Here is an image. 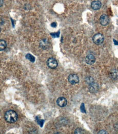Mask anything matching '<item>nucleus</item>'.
I'll use <instances>...</instances> for the list:
<instances>
[{
    "instance_id": "obj_11",
    "label": "nucleus",
    "mask_w": 118,
    "mask_h": 134,
    "mask_svg": "<svg viewBox=\"0 0 118 134\" xmlns=\"http://www.w3.org/2000/svg\"><path fill=\"white\" fill-rule=\"evenodd\" d=\"M109 77L112 79L115 80L118 79V70L114 69L112 70L109 73Z\"/></svg>"
},
{
    "instance_id": "obj_21",
    "label": "nucleus",
    "mask_w": 118,
    "mask_h": 134,
    "mask_svg": "<svg viewBox=\"0 0 118 134\" xmlns=\"http://www.w3.org/2000/svg\"><path fill=\"white\" fill-rule=\"evenodd\" d=\"M4 3V0H1V3H0V6L1 7H2Z\"/></svg>"
},
{
    "instance_id": "obj_14",
    "label": "nucleus",
    "mask_w": 118,
    "mask_h": 134,
    "mask_svg": "<svg viewBox=\"0 0 118 134\" xmlns=\"http://www.w3.org/2000/svg\"><path fill=\"white\" fill-rule=\"evenodd\" d=\"M35 119L38 125L40 126L42 128L45 122V120L43 119H39V117L38 116H36V117Z\"/></svg>"
},
{
    "instance_id": "obj_15",
    "label": "nucleus",
    "mask_w": 118,
    "mask_h": 134,
    "mask_svg": "<svg viewBox=\"0 0 118 134\" xmlns=\"http://www.w3.org/2000/svg\"><path fill=\"white\" fill-rule=\"evenodd\" d=\"M80 110L82 113L83 114H86V111L85 109V104L84 103H82L80 106Z\"/></svg>"
},
{
    "instance_id": "obj_1",
    "label": "nucleus",
    "mask_w": 118,
    "mask_h": 134,
    "mask_svg": "<svg viewBox=\"0 0 118 134\" xmlns=\"http://www.w3.org/2000/svg\"><path fill=\"white\" fill-rule=\"evenodd\" d=\"M5 118L8 123H13L17 121L18 115L14 110H9L6 112L5 114Z\"/></svg>"
},
{
    "instance_id": "obj_16",
    "label": "nucleus",
    "mask_w": 118,
    "mask_h": 134,
    "mask_svg": "<svg viewBox=\"0 0 118 134\" xmlns=\"http://www.w3.org/2000/svg\"><path fill=\"white\" fill-rule=\"evenodd\" d=\"M60 34V31H58V32H54V33H50V35H51L52 38H58L59 37Z\"/></svg>"
},
{
    "instance_id": "obj_10",
    "label": "nucleus",
    "mask_w": 118,
    "mask_h": 134,
    "mask_svg": "<svg viewBox=\"0 0 118 134\" xmlns=\"http://www.w3.org/2000/svg\"><path fill=\"white\" fill-rule=\"evenodd\" d=\"M91 7L94 10H98L101 8L102 3L100 1H94L91 4Z\"/></svg>"
},
{
    "instance_id": "obj_2",
    "label": "nucleus",
    "mask_w": 118,
    "mask_h": 134,
    "mask_svg": "<svg viewBox=\"0 0 118 134\" xmlns=\"http://www.w3.org/2000/svg\"><path fill=\"white\" fill-rule=\"evenodd\" d=\"M104 40V36L101 33H97L93 37V41L94 44L96 45H101L103 43Z\"/></svg>"
},
{
    "instance_id": "obj_8",
    "label": "nucleus",
    "mask_w": 118,
    "mask_h": 134,
    "mask_svg": "<svg viewBox=\"0 0 118 134\" xmlns=\"http://www.w3.org/2000/svg\"><path fill=\"white\" fill-rule=\"evenodd\" d=\"M96 58L94 55L92 54H89L86 56L85 62L86 64L89 65L94 64L96 62Z\"/></svg>"
},
{
    "instance_id": "obj_13",
    "label": "nucleus",
    "mask_w": 118,
    "mask_h": 134,
    "mask_svg": "<svg viewBox=\"0 0 118 134\" xmlns=\"http://www.w3.org/2000/svg\"><path fill=\"white\" fill-rule=\"evenodd\" d=\"M25 58H26V59L30 61L32 63H34L35 62V57L30 54H27L26 55Z\"/></svg>"
},
{
    "instance_id": "obj_7",
    "label": "nucleus",
    "mask_w": 118,
    "mask_h": 134,
    "mask_svg": "<svg viewBox=\"0 0 118 134\" xmlns=\"http://www.w3.org/2000/svg\"><path fill=\"white\" fill-rule=\"evenodd\" d=\"M39 46L43 50H47L50 47L49 41L46 39H42L40 42Z\"/></svg>"
},
{
    "instance_id": "obj_20",
    "label": "nucleus",
    "mask_w": 118,
    "mask_h": 134,
    "mask_svg": "<svg viewBox=\"0 0 118 134\" xmlns=\"http://www.w3.org/2000/svg\"><path fill=\"white\" fill-rule=\"evenodd\" d=\"M30 6H29V5L28 4H26L24 6V8L25 9H29L30 8Z\"/></svg>"
},
{
    "instance_id": "obj_3",
    "label": "nucleus",
    "mask_w": 118,
    "mask_h": 134,
    "mask_svg": "<svg viewBox=\"0 0 118 134\" xmlns=\"http://www.w3.org/2000/svg\"><path fill=\"white\" fill-rule=\"evenodd\" d=\"M58 63L55 59L53 58H50L47 60V66L51 69H55L58 66Z\"/></svg>"
},
{
    "instance_id": "obj_18",
    "label": "nucleus",
    "mask_w": 118,
    "mask_h": 134,
    "mask_svg": "<svg viewBox=\"0 0 118 134\" xmlns=\"http://www.w3.org/2000/svg\"><path fill=\"white\" fill-rule=\"evenodd\" d=\"M99 134H108L107 132L106 131L104 130H102L100 131L98 133Z\"/></svg>"
},
{
    "instance_id": "obj_6",
    "label": "nucleus",
    "mask_w": 118,
    "mask_h": 134,
    "mask_svg": "<svg viewBox=\"0 0 118 134\" xmlns=\"http://www.w3.org/2000/svg\"><path fill=\"white\" fill-rule=\"evenodd\" d=\"M109 17L105 14L102 15L100 17V24L103 26H106L109 24Z\"/></svg>"
},
{
    "instance_id": "obj_12",
    "label": "nucleus",
    "mask_w": 118,
    "mask_h": 134,
    "mask_svg": "<svg viewBox=\"0 0 118 134\" xmlns=\"http://www.w3.org/2000/svg\"><path fill=\"white\" fill-rule=\"evenodd\" d=\"M7 44L6 41L3 39H1L0 41V51H3L6 48Z\"/></svg>"
},
{
    "instance_id": "obj_4",
    "label": "nucleus",
    "mask_w": 118,
    "mask_h": 134,
    "mask_svg": "<svg viewBox=\"0 0 118 134\" xmlns=\"http://www.w3.org/2000/svg\"><path fill=\"white\" fill-rule=\"evenodd\" d=\"M68 80L69 83L73 85L77 84L79 82V77L75 74H71L69 75L68 77Z\"/></svg>"
},
{
    "instance_id": "obj_17",
    "label": "nucleus",
    "mask_w": 118,
    "mask_h": 134,
    "mask_svg": "<svg viewBox=\"0 0 118 134\" xmlns=\"http://www.w3.org/2000/svg\"><path fill=\"white\" fill-rule=\"evenodd\" d=\"M84 131L82 129L80 128H77L75 131V133L76 134H83Z\"/></svg>"
},
{
    "instance_id": "obj_5",
    "label": "nucleus",
    "mask_w": 118,
    "mask_h": 134,
    "mask_svg": "<svg viewBox=\"0 0 118 134\" xmlns=\"http://www.w3.org/2000/svg\"><path fill=\"white\" fill-rule=\"evenodd\" d=\"M88 89L91 93H95L98 91L99 89V84L93 81L88 84Z\"/></svg>"
},
{
    "instance_id": "obj_19",
    "label": "nucleus",
    "mask_w": 118,
    "mask_h": 134,
    "mask_svg": "<svg viewBox=\"0 0 118 134\" xmlns=\"http://www.w3.org/2000/svg\"><path fill=\"white\" fill-rule=\"evenodd\" d=\"M51 26L52 27L55 28L56 27V26H57V24L56 22H53L51 23Z\"/></svg>"
},
{
    "instance_id": "obj_9",
    "label": "nucleus",
    "mask_w": 118,
    "mask_h": 134,
    "mask_svg": "<svg viewBox=\"0 0 118 134\" xmlns=\"http://www.w3.org/2000/svg\"><path fill=\"white\" fill-rule=\"evenodd\" d=\"M56 102L57 105L61 108L65 107L67 103V99L64 97L58 98L56 100Z\"/></svg>"
}]
</instances>
